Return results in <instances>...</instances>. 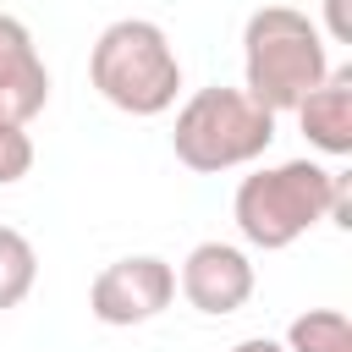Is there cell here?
<instances>
[{
	"mask_svg": "<svg viewBox=\"0 0 352 352\" xmlns=\"http://www.w3.org/2000/svg\"><path fill=\"white\" fill-rule=\"evenodd\" d=\"M324 33L336 44H352V0H324Z\"/></svg>",
	"mask_w": 352,
	"mask_h": 352,
	"instance_id": "obj_12",
	"label": "cell"
},
{
	"mask_svg": "<svg viewBox=\"0 0 352 352\" xmlns=\"http://www.w3.org/2000/svg\"><path fill=\"white\" fill-rule=\"evenodd\" d=\"M182 297L209 319L236 314L253 297V258L231 242H198L182 258Z\"/></svg>",
	"mask_w": 352,
	"mask_h": 352,
	"instance_id": "obj_6",
	"label": "cell"
},
{
	"mask_svg": "<svg viewBox=\"0 0 352 352\" xmlns=\"http://www.w3.org/2000/svg\"><path fill=\"white\" fill-rule=\"evenodd\" d=\"M170 297H176V270L165 258H154V253H132V258H116V264H104L94 275L88 314L99 324L126 330V324H148L154 314H165Z\"/></svg>",
	"mask_w": 352,
	"mask_h": 352,
	"instance_id": "obj_5",
	"label": "cell"
},
{
	"mask_svg": "<svg viewBox=\"0 0 352 352\" xmlns=\"http://www.w3.org/2000/svg\"><path fill=\"white\" fill-rule=\"evenodd\" d=\"M297 121L319 154L346 160L352 154V66H330L324 82L297 104Z\"/></svg>",
	"mask_w": 352,
	"mask_h": 352,
	"instance_id": "obj_8",
	"label": "cell"
},
{
	"mask_svg": "<svg viewBox=\"0 0 352 352\" xmlns=\"http://www.w3.org/2000/svg\"><path fill=\"white\" fill-rule=\"evenodd\" d=\"M38 280V253L16 226H0V314L16 308Z\"/></svg>",
	"mask_w": 352,
	"mask_h": 352,
	"instance_id": "obj_10",
	"label": "cell"
},
{
	"mask_svg": "<svg viewBox=\"0 0 352 352\" xmlns=\"http://www.w3.org/2000/svg\"><path fill=\"white\" fill-rule=\"evenodd\" d=\"M330 192H336L330 165L280 160V165H264V170L242 176V187L231 198V214H236V231H242L248 248L280 253L330 214Z\"/></svg>",
	"mask_w": 352,
	"mask_h": 352,
	"instance_id": "obj_3",
	"label": "cell"
},
{
	"mask_svg": "<svg viewBox=\"0 0 352 352\" xmlns=\"http://www.w3.org/2000/svg\"><path fill=\"white\" fill-rule=\"evenodd\" d=\"M270 143H275V116L264 104H253L242 88H220V82L198 88L176 110V132H170L176 160L187 170H198V176L253 165Z\"/></svg>",
	"mask_w": 352,
	"mask_h": 352,
	"instance_id": "obj_4",
	"label": "cell"
},
{
	"mask_svg": "<svg viewBox=\"0 0 352 352\" xmlns=\"http://www.w3.org/2000/svg\"><path fill=\"white\" fill-rule=\"evenodd\" d=\"M330 72L319 22L292 6H258L242 28V94L270 116L297 110Z\"/></svg>",
	"mask_w": 352,
	"mask_h": 352,
	"instance_id": "obj_1",
	"label": "cell"
},
{
	"mask_svg": "<svg viewBox=\"0 0 352 352\" xmlns=\"http://www.w3.org/2000/svg\"><path fill=\"white\" fill-rule=\"evenodd\" d=\"M286 352H352V324L341 308H308L286 324Z\"/></svg>",
	"mask_w": 352,
	"mask_h": 352,
	"instance_id": "obj_9",
	"label": "cell"
},
{
	"mask_svg": "<svg viewBox=\"0 0 352 352\" xmlns=\"http://www.w3.org/2000/svg\"><path fill=\"white\" fill-rule=\"evenodd\" d=\"M28 170H33V138H28V126L0 121V187L22 182Z\"/></svg>",
	"mask_w": 352,
	"mask_h": 352,
	"instance_id": "obj_11",
	"label": "cell"
},
{
	"mask_svg": "<svg viewBox=\"0 0 352 352\" xmlns=\"http://www.w3.org/2000/svg\"><path fill=\"white\" fill-rule=\"evenodd\" d=\"M50 104V72L22 16L0 11V121L28 126Z\"/></svg>",
	"mask_w": 352,
	"mask_h": 352,
	"instance_id": "obj_7",
	"label": "cell"
},
{
	"mask_svg": "<svg viewBox=\"0 0 352 352\" xmlns=\"http://www.w3.org/2000/svg\"><path fill=\"white\" fill-rule=\"evenodd\" d=\"M231 352H286L280 341H270V336H248V341H236Z\"/></svg>",
	"mask_w": 352,
	"mask_h": 352,
	"instance_id": "obj_13",
	"label": "cell"
},
{
	"mask_svg": "<svg viewBox=\"0 0 352 352\" xmlns=\"http://www.w3.org/2000/svg\"><path fill=\"white\" fill-rule=\"evenodd\" d=\"M88 82L121 116H165L182 88V60L170 33L148 16L110 22L88 50Z\"/></svg>",
	"mask_w": 352,
	"mask_h": 352,
	"instance_id": "obj_2",
	"label": "cell"
}]
</instances>
